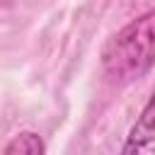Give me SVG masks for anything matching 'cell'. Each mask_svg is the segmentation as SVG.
I'll use <instances>...</instances> for the list:
<instances>
[{"mask_svg":"<svg viewBox=\"0 0 155 155\" xmlns=\"http://www.w3.org/2000/svg\"><path fill=\"white\" fill-rule=\"evenodd\" d=\"M155 65V7L124 24L102 51V70L111 82H133Z\"/></svg>","mask_w":155,"mask_h":155,"instance_id":"6da1fadb","label":"cell"},{"mask_svg":"<svg viewBox=\"0 0 155 155\" xmlns=\"http://www.w3.org/2000/svg\"><path fill=\"white\" fill-rule=\"evenodd\" d=\"M119 155H155V87L131 124Z\"/></svg>","mask_w":155,"mask_h":155,"instance_id":"7a4b0ae2","label":"cell"},{"mask_svg":"<svg viewBox=\"0 0 155 155\" xmlns=\"http://www.w3.org/2000/svg\"><path fill=\"white\" fill-rule=\"evenodd\" d=\"M0 155H46V143L36 131H19L7 140Z\"/></svg>","mask_w":155,"mask_h":155,"instance_id":"3957f363","label":"cell"}]
</instances>
